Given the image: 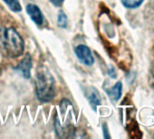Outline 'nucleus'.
Segmentation results:
<instances>
[{"instance_id":"11","label":"nucleus","mask_w":154,"mask_h":139,"mask_svg":"<svg viewBox=\"0 0 154 139\" xmlns=\"http://www.w3.org/2000/svg\"><path fill=\"white\" fill-rule=\"evenodd\" d=\"M50 1H51L54 6H56V7H60V6L63 4V2L64 1V0H50Z\"/></svg>"},{"instance_id":"12","label":"nucleus","mask_w":154,"mask_h":139,"mask_svg":"<svg viewBox=\"0 0 154 139\" xmlns=\"http://www.w3.org/2000/svg\"><path fill=\"white\" fill-rule=\"evenodd\" d=\"M103 128H104V136L106 137V134H107V130H106V126H104V127H103Z\"/></svg>"},{"instance_id":"1","label":"nucleus","mask_w":154,"mask_h":139,"mask_svg":"<svg viewBox=\"0 0 154 139\" xmlns=\"http://www.w3.org/2000/svg\"><path fill=\"white\" fill-rule=\"evenodd\" d=\"M0 46L10 57H18L24 52V42L13 28L0 29Z\"/></svg>"},{"instance_id":"10","label":"nucleus","mask_w":154,"mask_h":139,"mask_svg":"<svg viewBox=\"0 0 154 139\" xmlns=\"http://www.w3.org/2000/svg\"><path fill=\"white\" fill-rule=\"evenodd\" d=\"M58 25L63 28H65L67 26V17L63 12H60L58 16Z\"/></svg>"},{"instance_id":"9","label":"nucleus","mask_w":154,"mask_h":139,"mask_svg":"<svg viewBox=\"0 0 154 139\" xmlns=\"http://www.w3.org/2000/svg\"><path fill=\"white\" fill-rule=\"evenodd\" d=\"M89 100H90V104L93 107V108L94 110H96V107L100 104V98L98 96V93L96 91H94L91 96L89 97Z\"/></svg>"},{"instance_id":"8","label":"nucleus","mask_w":154,"mask_h":139,"mask_svg":"<svg viewBox=\"0 0 154 139\" xmlns=\"http://www.w3.org/2000/svg\"><path fill=\"white\" fill-rule=\"evenodd\" d=\"M3 1L10 7L11 10H13L15 12H20L22 9L18 0H3Z\"/></svg>"},{"instance_id":"2","label":"nucleus","mask_w":154,"mask_h":139,"mask_svg":"<svg viewBox=\"0 0 154 139\" xmlns=\"http://www.w3.org/2000/svg\"><path fill=\"white\" fill-rule=\"evenodd\" d=\"M36 94L43 102H48L54 97V81L50 72L42 67L36 72Z\"/></svg>"},{"instance_id":"7","label":"nucleus","mask_w":154,"mask_h":139,"mask_svg":"<svg viewBox=\"0 0 154 139\" xmlns=\"http://www.w3.org/2000/svg\"><path fill=\"white\" fill-rule=\"evenodd\" d=\"M143 1L144 0H122V3L126 8L133 9L139 7L143 3Z\"/></svg>"},{"instance_id":"4","label":"nucleus","mask_w":154,"mask_h":139,"mask_svg":"<svg viewBox=\"0 0 154 139\" xmlns=\"http://www.w3.org/2000/svg\"><path fill=\"white\" fill-rule=\"evenodd\" d=\"M26 12L29 15V16L31 17V19L38 25H41L44 23V16L43 14L41 12V10L39 9V7L35 5H28L26 7Z\"/></svg>"},{"instance_id":"3","label":"nucleus","mask_w":154,"mask_h":139,"mask_svg":"<svg viewBox=\"0 0 154 139\" xmlns=\"http://www.w3.org/2000/svg\"><path fill=\"white\" fill-rule=\"evenodd\" d=\"M75 54L81 62L87 66H91L94 62V59L91 52V50L85 45H78L75 48Z\"/></svg>"},{"instance_id":"6","label":"nucleus","mask_w":154,"mask_h":139,"mask_svg":"<svg viewBox=\"0 0 154 139\" xmlns=\"http://www.w3.org/2000/svg\"><path fill=\"white\" fill-rule=\"evenodd\" d=\"M122 82H117L110 90H108V94L112 100L117 101L120 99L122 96Z\"/></svg>"},{"instance_id":"5","label":"nucleus","mask_w":154,"mask_h":139,"mask_svg":"<svg viewBox=\"0 0 154 139\" xmlns=\"http://www.w3.org/2000/svg\"><path fill=\"white\" fill-rule=\"evenodd\" d=\"M31 66H32V62H31V58L29 55H26L24 60L21 61V63L18 66V69L20 70V72L23 73V75L26 78H29L30 77V72H31Z\"/></svg>"}]
</instances>
